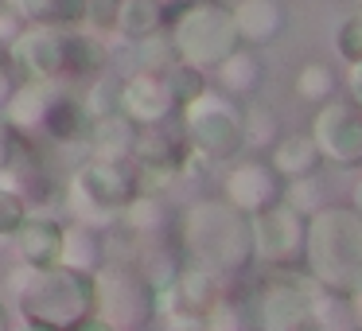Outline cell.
Masks as SVG:
<instances>
[{
  "mask_svg": "<svg viewBox=\"0 0 362 331\" xmlns=\"http://www.w3.org/2000/svg\"><path fill=\"white\" fill-rule=\"evenodd\" d=\"M175 245L183 261L206 265L222 277H238L253 269V226L250 214L226 195H206L187 203L175 214Z\"/></svg>",
  "mask_w": 362,
  "mask_h": 331,
  "instance_id": "cell-1",
  "label": "cell"
},
{
  "mask_svg": "<svg viewBox=\"0 0 362 331\" xmlns=\"http://www.w3.org/2000/svg\"><path fill=\"white\" fill-rule=\"evenodd\" d=\"M20 320L35 331H82L94 315V277L71 265H28L12 273Z\"/></svg>",
  "mask_w": 362,
  "mask_h": 331,
  "instance_id": "cell-2",
  "label": "cell"
},
{
  "mask_svg": "<svg viewBox=\"0 0 362 331\" xmlns=\"http://www.w3.org/2000/svg\"><path fill=\"white\" fill-rule=\"evenodd\" d=\"M304 265L327 292L351 296L362 289V211L351 203H323L308 214Z\"/></svg>",
  "mask_w": 362,
  "mask_h": 331,
  "instance_id": "cell-3",
  "label": "cell"
},
{
  "mask_svg": "<svg viewBox=\"0 0 362 331\" xmlns=\"http://www.w3.org/2000/svg\"><path fill=\"white\" fill-rule=\"evenodd\" d=\"M245 300L253 308V323L265 331H304L315 323L327 289L308 273V265H257L245 269ZM242 300V304H245Z\"/></svg>",
  "mask_w": 362,
  "mask_h": 331,
  "instance_id": "cell-4",
  "label": "cell"
},
{
  "mask_svg": "<svg viewBox=\"0 0 362 331\" xmlns=\"http://www.w3.org/2000/svg\"><path fill=\"white\" fill-rule=\"evenodd\" d=\"M168 40L175 47L180 63H191L199 71L211 74L234 47H242L234 12L222 0H183L175 8H168Z\"/></svg>",
  "mask_w": 362,
  "mask_h": 331,
  "instance_id": "cell-5",
  "label": "cell"
},
{
  "mask_svg": "<svg viewBox=\"0 0 362 331\" xmlns=\"http://www.w3.org/2000/svg\"><path fill=\"white\" fill-rule=\"evenodd\" d=\"M94 315L113 331H141L156 320V289L136 261L105 257L94 269Z\"/></svg>",
  "mask_w": 362,
  "mask_h": 331,
  "instance_id": "cell-6",
  "label": "cell"
},
{
  "mask_svg": "<svg viewBox=\"0 0 362 331\" xmlns=\"http://www.w3.org/2000/svg\"><path fill=\"white\" fill-rule=\"evenodd\" d=\"M180 129H183V141L195 152H203L211 164H230L245 152L242 105L214 86H206L199 98L180 105Z\"/></svg>",
  "mask_w": 362,
  "mask_h": 331,
  "instance_id": "cell-7",
  "label": "cell"
},
{
  "mask_svg": "<svg viewBox=\"0 0 362 331\" xmlns=\"http://www.w3.org/2000/svg\"><path fill=\"white\" fill-rule=\"evenodd\" d=\"M136 191L133 183V168L129 160H102L90 156L74 168V175L66 180L63 199L71 203L74 219L90 222V226H113L117 211L125 207V199Z\"/></svg>",
  "mask_w": 362,
  "mask_h": 331,
  "instance_id": "cell-8",
  "label": "cell"
},
{
  "mask_svg": "<svg viewBox=\"0 0 362 331\" xmlns=\"http://www.w3.org/2000/svg\"><path fill=\"white\" fill-rule=\"evenodd\" d=\"M253 226V265H304V230L308 214L284 199L250 214Z\"/></svg>",
  "mask_w": 362,
  "mask_h": 331,
  "instance_id": "cell-9",
  "label": "cell"
},
{
  "mask_svg": "<svg viewBox=\"0 0 362 331\" xmlns=\"http://www.w3.org/2000/svg\"><path fill=\"white\" fill-rule=\"evenodd\" d=\"M312 137L327 164L362 168V105L358 102H351V98L346 102L327 98L323 105H315Z\"/></svg>",
  "mask_w": 362,
  "mask_h": 331,
  "instance_id": "cell-10",
  "label": "cell"
},
{
  "mask_svg": "<svg viewBox=\"0 0 362 331\" xmlns=\"http://www.w3.org/2000/svg\"><path fill=\"white\" fill-rule=\"evenodd\" d=\"M117 110L133 125H168V117L180 113V102H175L164 71H141L136 66L129 79L117 82Z\"/></svg>",
  "mask_w": 362,
  "mask_h": 331,
  "instance_id": "cell-11",
  "label": "cell"
},
{
  "mask_svg": "<svg viewBox=\"0 0 362 331\" xmlns=\"http://www.w3.org/2000/svg\"><path fill=\"white\" fill-rule=\"evenodd\" d=\"M8 55L16 63L20 79L59 82L63 86V28L24 24V32L8 43Z\"/></svg>",
  "mask_w": 362,
  "mask_h": 331,
  "instance_id": "cell-12",
  "label": "cell"
},
{
  "mask_svg": "<svg viewBox=\"0 0 362 331\" xmlns=\"http://www.w3.org/2000/svg\"><path fill=\"white\" fill-rule=\"evenodd\" d=\"M284 180L269 160H230V172L222 175V195L245 214H257L261 207L281 199Z\"/></svg>",
  "mask_w": 362,
  "mask_h": 331,
  "instance_id": "cell-13",
  "label": "cell"
},
{
  "mask_svg": "<svg viewBox=\"0 0 362 331\" xmlns=\"http://www.w3.org/2000/svg\"><path fill=\"white\" fill-rule=\"evenodd\" d=\"M110 66V43L105 32L78 24V28H63V82H86L105 74Z\"/></svg>",
  "mask_w": 362,
  "mask_h": 331,
  "instance_id": "cell-14",
  "label": "cell"
},
{
  "mask_svg": "<svg viewBox=\"0 0 362 331\" xmlns=\"http://www.w3.org/2000/svg\"><path fill=\"white\" fill-rule=\"evenodd\" d=\"M63 234H66L63 219L32 211L24 219V226L12 234V242H16L20 261H28V265H59L63 261Z\"/></svg>",
  "mask_w": 362,
  "mask_h": 331,
  "instance_id": "cell-15",
  "label": "cell"
},
{
  "mask_svg": "<svg viewBox=\"0 0 362 331\" xmlns=\"http://www.w3.org/2000/svg\"><path fill=\"white\" fill-rule=\"evenodd\" d=\"M59 94V82H35V79H20V86L12 90V98L4 102L0 117L8 121L16 133H32L40 137L43 129V117H47L51 102Z\"/></svg>",
  "mask_w": 362,
  "mask_h": 331,
  "instance_id": "cell-16",
  "label": "cell"
},
{
  "mask_svg": "<svg viewBox=\"0 0 362 331\" xmlns=\"http://www.w3.org/2000/svg\"><path fill=\"white\" fill-rule=\"evenodd\" d=\"M234 24L242 35L245 47H269V43L281 40L284 32V4L281 0H238L234 8Z\"/></svg>",
  "mask_w": 362,
  "mask_h": 331,
  "instance_id": "cell-17",
  "label": "cell"
},
{
  "mask_svg": "<svg viewBox=\"0 0 362 331\" xmlns=\"http://www.w3.org/2000/svg\"><path fill=\"white\" fill-rule=\"evenodd\" d=\"M214 86L222 90V94H230L234 102H245V98H253L261 90V82H265V63H261L257 47H234L226 59H222L218 66H214Z\"/></svg>",
  "mask_w": 362,
  "mask_h": 331,
  "instance_id": "cell-18",
  "label": "cell"
},
{
  "mask_svg": "<svg viewBox=\"0 0 362 331\" xmlns=\"http://www.w3.org/2000/svg\"><path fill=\"white\" fill-rule=\"evenodd\" d=\"M136 129L141 125H133L121 110L98 113L90 121V133H86V152L90 156H102V160H133Z\"/></svg>",
  "mask_w": 362,
  "mask_h": 331,
  "instance_id": "cell-19",
  "label": "cell"
},
{
  "mask_svg": "<svg viewBox=\"0 0 362 331\" xmlns=\"http://www.w3.org/2000/svg\"><path fill=\"white\" fill-rule=\"evenodd\" d=\"M90 121H94V113L86 110V102H82L78 94L59 86V94H55V102H51L47 117H43L40 133L51 137L55 144H86Z\"/></svg>",
  "mask_w": 362,
  "mask_h": 331,
  "instance_id": "cell-20",
  "label": "cell"
},
{
  "mask_svg": "<svg viewBox=\"0 0 362 331\" xmlns=\"http://www.w3.org/2000/svg\"><path fill=\"white\" fill-rule=\"evenodd\" d=\"M269 164L276 168L281 180H296V175L320 172L323 152H320V144H315L312 133H281L269 144Z\"/></svg>",
  "mask_w": 362,
  "mask_h": 331,
  "instance_id": "cell-21",
  "label": "cell"
},
{
  "mask_svg": "<svg viewBox=\"0 0 362 331\" xmlns=\"http://www.w3.org/2000/svg\"><path fill=\"white\" fill-rule=\"evenodd\" d=\"M226 277L214 273L206 265H195V261H183L180 277H175V296H180V308H191V312H206L218 296H226L222 289Z\"/></svg>",
  "mask_w": 362,
  "mask_h": 331,
  "instance_id": "cell-22",
  "label": "cell"
},
{
  "mask_svg": "<svg viewBox=\"0 0 362 331\" xmlns=\"http://www.w3.org/2000/svg\"><path fill=\"white\" fill-rule=\"evenodd\" d=\"M102 261H105V230L71 219L66 222V234H63V265L94 273Z\"/></svg>",
  "mask_w": 362,
  "mask_h": 331,
  "instance_id": "cell-23",
  "label": "cell"
},
{
  "mask_svg": "<svg viewBox=\"0 0 362 331\" xmlns=\"http://www.w3.org/2000/svg\"><path fill=\"white\" fill-rule=\"evenodd\" d=\"M164 222H168L164 203H160V195H148V191H133L125 199V207L117 211V226L141 238V242H148L156 230H164Z\"/></svg>",
  "mask_w": 362,
  "mask_h": 331,
  "instance_id": "cell-24",
  "label": "cell"
},
{
  "mask_svg": "<svg viewBox=\"0 0 362 331\" xmlns=\"http://www.w3.org/2000/svg\"><path fill=\"white\" fill-rule=\"evenodd\" d=\"M168 20V8L160 0H117V16H113V32L125 40H144V35L160 32Z\"/></svg>",
  "mask_w": 362,
  "mask_h": 331,
  "instance_id": "cell-25",
  "label": "cell"
},
{
  "mask_svg": "<svg viewBox=\"0 0 362 331\" xmlns=\"http://www.w3.org/2000/svg\"><path fill=\"white\" fill-rule=\"evenodd\" d=\"M28 24L47 28H78L86 24V0H8Z\"/></svg>",
  "mask_w": 362,
  "mask_h": 331,
  "instance_id": "cell-26",
  "label": "cell"
},
{
  "mask_svg": "<svg viewBox=\"0 0 362 331\" xmlns=\"http://www.w3.org/2000/svg\"><path fill=\"white\" fill-rule=\"evenodd\" d=\"M242 137H245V149H265V152L281 137V121H276L273 105L261 102L257 94L245 98V105H242Z\"/></svg>",
  "mask_w": 362,
  "mask_h": 331,
  "instance_id": "cell-27",
  "label": "cell"
},
{
  "mask_svg": "<svg viewBox=\"0 0 362 331\" xmlns=\"http://www.w3.org/2000/svg\"><path fill=\"white\" fill-rule=\"evenodd\" d=\"M292 90H296L300 102H308V105H323L327 98H335L339 79H335V71H331L327 63L312 59V63H304V66L296 71V82H292Z\"/></svg>",
  "mask_w": 362,
  "mask_h": 331,
  "instance_id": "cell-28",
  "label": "cell"
},
{
  "mask_svg": "<svg viewBox=\"0 0 362 331\" xmlns=\"http://www.w3.org/2000/svg\"><path fill=\"white\" fill-rule=\"evenodd\" d=\"M28 214H32L28 195L16 187V183H8L4 175H0V238H4V242H12V234L24 226Z\"/></svg>",
  "mask_w": 362,
  "mask_h": 331,
  "instance_id": "cell-29",
  "label": "cell"
},
{
  "mask_svg": "<svg viewBox=\"0 0 362 331\" xmlns=\"http://www.w3.org/2000/svg\"><path fill=\"white\" fill-rule=\"evenodd\" d=\"M133 43H136V66L141 71H168L175 63V47L168 40V28L144 35V40H133Z\"/></svg>",
  "mask_w": 362,
  "mask_h": 331,
  "instance_id": "cell-30",
  "label": "cell"
},
{
  "mask_svg": "<svg viewBox=\"0 0 362 331\" xmlns=\"http://www.w3.org/2000/svg\"><path fill=\"white\" fill-rule=\"evenodd\" d=\"M281 199L288 207H296L300 214H312V211H320L323 207V183H320V175H296V180H284V187H281Z\"/></svg>",
  "mask_w": 362,
  "mask_h": 331,
  "instance_id": "cell-31",
  "label": "cell"
},
{
  "mask_svg": "<svg viewBox=\"0 0 362 331\" xmlns=\"http://www.w3.org/2000/svg\"><path fill=\"white\" fill-rule=\"evenodd\" d=\"M164 74H168V86H172V94H175V102H180V105H187L191 98H199L206 86H211L206 71H199V66H191V63H180V59H175Z\"/></svg>",
  "mask_w": 362,
  "mask_h": 331,
  "instance_id": "cell-32",
  "label": "cell"
},
{
  "mask_svg": "<svg viewBox=\"0 0 362 331\" xmlns=\"http://www.w3.org/2000/svg\"><path fill=\"white\" fill-rule=\"evenodd\" d=\"M335 51L343 63H358L362 59V8L335 28Z\"/></svg>",
  "mask_w": 362,
  "mask_h": 331,
  "instance_id": "cell-33",
  "label": "cell"
},
{
  "mask_svg": "<svg viewBox=\"0 0 362 331\" xmlns=\"http://www.w3.org/2000/svg\"><path fill=\"white\" fill-rule=\"evenodd\" d=\"M24 24H28V20L12 8L8 0H0V47H8V43L24 32Z\"/></svg>",
  "mask_w": 362,
  "mask_h": 331,
  "instance_id": "cell-34",
  "label": "cell"
},
{
  "mask_svg": "<svg viewBox=\"0 0 362 331\" xmlns=\"http://www.w3.org/2000/svg\"><path fill=\"white\" fill-rule=\"evenodd\" d=\"M16 86H20V71H16V63H12L8 47H0V110H4V102L12 98Z\"/></svg>",
  "mask_w": 362,
  "mask_h": 331,
  "instance_id": "cell-35",
  "label": "cell"
},
{
  "mask_svg": "<svg viewBox=\"0 0 362 331\" xmlns=\"http://www.w3.org/2000/svg\"><path fill=\"white\" fill-rule=\"evenodd\" d=\"M346 94H351V102L362 105V59L358 63H346Z\"/></svg>",
  "mask_w": 362,
  "mask_h": 331,
  "instance_id": "cell-36",
  "label": "cell"
},
{
  "mask_svg": "<svg viewBox=\"0 0 362 331\" xmlns=\"http://www.w3.org/2000/svg\"><path fill=\"white\" fill-rule=\"evenodd\" d=\"M346 304H351V323H354V327H362V289L351 292V296H346Z\"/></svg>",
  "mask_w": 362,
  "mask_h": 331,
  "instance_id": "cell-37",
  "label": "cell"
},
{
  "mask_svg": "<svg viewBox=\"0 0 362 331\" xmlns=\"http://www.w3.org/2000/svg\"><path fill=\"white\" fill-rule=\"evenodd\" d=\"M351 207L362 211V168H358V180H354V187H351Z\"/></svg>",
  "mask_w": 362,
  "mask_h": 331,
  "instance_id": "cell-38",
  "label": "cell"
},
{
  "mask_svg": "<svg viewBox=\"0 0 362 331\" xmlns=\"http://www.w3.org/2000/svg\"><path fill=\"white\" fill-rule=\"evenodd\" d=\"M8 327V312H4V304H0V331Z\"/></svg>",
  "mask_w": 362,
  "mask_h": 331,
  "instance_id": "cell-39",
  "label": "cell"
},
{
  "mask_svg": "<svg viewBox=\"0 0 362 331\" xmlns=\"http://www.w3.org/2000/svg\"><path fill=\"white\" fill-rule=\"evenodd\" d=\"M160 4H164V8H175V4H183V0H160Z\"/></svg>",
  "mask_w": 362,
  "mask_h": 331,
  "instance_id": "cell-40",
  "label": "cell"
},
{
  "mask_svg": "<svg viewBox=\"0 0 362 331\" xmlns=\"http://www.w3.org/2000/svg\"><path fill=\"white\" fill-rule=\"evenodd\" d=\"M354 4H358V8H362V0H354Z\"/></svg>",
  "mask_w": 362,
  "mask_h": 331,
  "instance_id": "cell-41",
  "label": "cell"
}]
</instances>
